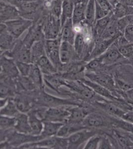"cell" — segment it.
Listing matches in <instances>:
<instances>
[{
    "instance_id": "44dd1931",
    "label": "cell",
    "mask_w": 133,
    "mask_h": 149,
    "mask_svg": "<svg viewBox=\"0 0 133 149\" xmlns=\"http://www.w3.org/2000/svg\"><path fill=\"white\" fill-rule=\"evenodd\" d=\"M74 53L76 54L73 45L66 41H62L60 48V56L61 63L62 64L69 63Z\"/></svg>"
},
{
    "instance_id": "f546056e",
    "label": "cell",
    "mask_w": 133,
    "mask_h": 149,
    "mask_svg": "<svg viewBox=\"0 0 133 149\" xmlns=\"http://www.w3.org/2000/svg\"><path fill=\"white\" fill-rule=\"evenodd\" d=\"M113 15L117 19H121L127 15L133 14V7L118 3L113 10Z\"/></svg>"
},
{
    "instance_id": "d590c367",
    "label": "cell",
    "mask_w": 133,
    "mask_h": 149,
    "mask_svg": "<svg viewBox=\"0 0 133 149\" xmlns=\"http://www.w3.org/2000/svg\"><path fill=\"white\" fill-rule=\"evenodd\" d=\"M1 128L6 129L15 127L17 123V118L15 117H10L5 115H1Z\"/></svg>"
},
{
    "instance_id": "b9f144b4",
    "label": "cell",
    "mask_w": 133,
    "mask_h": 149,
    "mask_svg": "<svg viewBox=\"0 0 133 149\" xmlns=\"http://www.w3.org/2000/svg\"><path fill=\"white\" fill-rule=\"evenodd\" d=\"M72 131V127L69 126L65 125L64 124L60 128L56 136H57L59 137H66L68 136H69Z\"/></svg>"
},
{
    "instance_id": "cb8c5ba5",
    "label": "cell",
    "mask_w": 133,
    "mask_h": 149,
    "mask_svg": "<svg viewBox=\"0 0 133 149\" xmlns=\"http://www.w3.org/2000/svg\"><path fill=\"white\" fill-rule=\"evenodd\" d=\"M43 129L42 131V136L51 137L56 135L60 128L64 124L62 122H52L48 121H43Z\"/></svg>"
},
{
    "instance_id": "74e56055",
    "label": "cell",
    "mask_w": 133,
    "mask_h": 149,
    "mask_svg": "<svg viewBox=\"0 0 133 149\" xmlns=\"http://www.w3.org/2000/svg\"><path fill=\"white\" fill-rule=\"evenodd\" d=\"M15 102L18 110L22 113H26L29 111H30L31 109V103L27 100L19 99L16 100Z\"/></svg>"
},
{
    "instance_id": "816d5d0a",
    "label": "cell",
    "mask_w": 133,
    "mask_h": 149,
    "mask_svg": "<svg viewBox=\"0 0 133 149\" xmlns=\"http://www.w3.org/2000/svg\"><path fill=\"white\" fill-rule=\"evenodd\" d=\"M119 2L128 6L133 7V0H120Z\"/></svg>"
},
{
    "instance_id": "1f68e13d",
    "label": "cell",
    "mask_w": 133,
    "mask_h": 149,
    "mask_svg": "<svg viewBox=\"0 0 133 149\" xmlns=\"http://www.w3.org/2000/svg\"><path fill=\"white\" fill-rule=\"evenodd\" d=\"M85 16L86 22L93 26H94L95 22V0H88Z\"/></svg>"
},
{
    "instance_id": "d4e9b609",
    "label": "cell",
    "mask_w": 133,
    "mask_h": 149,
    "mask_svg": "<svg viewBox=\"0 0 133 149\" xmlns=\"http://www.w3.org/2000/svg\"><path fill=\"white\" fill-rule=\"evenodd\" d=\"M75 4L72 0H63L62 10L60 17L62 27L68 19H72Z\"/></svg>"
},
{
    "instance_id": "f6af8a7d",
    "label": "cell",
    "mask_w": 133,
    "mask_h": 149,
    "mask_svg": "<svg viewBox=\"0 0 133 149\" xmlns=\"http://www.w3.org/2000/svg\"><path fill=\"white\" fill-rule=\"evenodd\" d=\"M103 65L101 63V61L98 59V58H95L93 59L91 61H90L88 64L86 65V68L89 70H96L99 69V67H100Z\"/></svg>"
},
{
    "instance_id": "bcb514c9",
    "label": "cell",
    "mask_w": 133,
    "mask_h": 149,
    "mask_svg": "<svg viewBox=\"0 0 133 149\" xmlns=\"http://www.w3.org/2000/svg\"><path fill=\"white\" fill-rule=\"evenodd\" d=\"M129 26L126 17H124L121 18V19H118L117 20V26L118 29L119 31L122 34H123V33L125 31L127 26Z\"/></svg>"
},
{
    "instance_id": "d6986e66",
    "label": "cell",
    "mask_w": 133,
    "mask_h": 149,
    "mask_svg": "<svg viewBox=\"0 0 133 149\" xmlns=\"http://www.w3.org/2000/svg\"><path fill=\"white\" fill-rule=\"evenodd\" d=\"M88 2V1L75 4L72 18L74 26L81 24L86 19V10Z\"/></svg>"
},
{
    "instance_id": "f1b7e54d",
    "label": "cell",
    "mask_w": 133,
    "mask_h": 149,
    "mask_svg": "<svg viewBox=\"0 0 133 149\" xmlns=\"http://www.w3.org/2000/svg\"><path fill=\"white\" fill-rule=\"evenodd\" d=\"M43 100L47 104L52 105L53 107L62 105H78L77 104L73 103L70 100L56 97L47 93H45L43 95Z\"/></svg>"
},
{
    "instance_id": "9a60e30c",
    "label": "cell",
    "mask_w": 133,
    "mask_h": 149,
    "mask_svg": "<svg viewBox=\"0 0 133 149\" xmlns=\"http://www.w3.org/2000/svg\"><path fill=\"white\" fill-rule=\"evenodd\" d=\"M114 102L106 101L104 102H98L97 104L103 110H104L110 115L118 117L119 118H121L127 110H124L121 107L115 104Z\"/></svg>"
},
{
    "instance_id": "4316f807",
    "label": "cell",
    "mask_w": 133,
    "mask_h": 149,
    "mask_svg": "<svg viewBox=\"0 0 133 149\" xmlns=\"http://www.w3.org/2000/svg\"><path fill=\"white\" fill-rule=\"evenodd\" d=\"M31 52L32 63H36L39 58L46 54L44 40L34 43L31 47Z\"/></svg>"
},
{
    "instance_id": "4dcf8cb0",
    "label": "cell",
    "mask_w": 133,
    "mask_h": 149,
    "mask_svg": "<svg viewBox=\"0 0 133 149\" xmlns=\"http://www.w3.org/2000/svg\"><path fill=\"white\" fill-rule=\"evenodd\" d=\"M88 44L86 39L82 33L79 32L76 33V37L74 43V48L76 55L80 56L83 54L86 44Z\"/></svg>"
},
{
    "instance_id": "30bf717a",
    "label": "cell",
    "mask_w": 133,
    "mask_h": 149,
    "mask_svg": "<svg viewBox=\"0 0 133 149\" xmlns=\"http://www.w3.org/2000/svg\"><path fill=\"white\" fill-rule=\"evenodd\" d=\"M115 43L122 55L126 59L133 62V44L129 42L123 35L120 36Z\"/></svg>"
},
{
    "instance_id": "f907efd6",
    "label": "cell",
    "mask_w": 133,
    "mask_h": 149,
    "mask_svg": "<svg viewBox=\"0 0 133 149\" xmlns=\"http://www.w3.org/2000/svg\"><path fill=\"white\" fill-rule=\"evenodd\" d=\"M8 93V88L3 85V84H1V97L3 98V96L6 95Z\"/></svg>"
},
{
    "instance_id": "9c48e42d",
    "label": "cell",
    "mask_w": 133,
    "mask_h": 149,
    "mask_svg": "<svg viewBox=\"0 0 133 149\" xmlns=\"http://www.w3.org/2000/svg\"><path fill=\"white\" fill-rule=\"evenodd\" d=\"M1 23L18 19L20 17L19 9L12 4L1 1Z\"/></svg>"
},
{
    "instance_id": "f35d334b",
    "label": "cell",
    "mask_w": 133,
    "mask_h": 149,
    "mask_svg": "<svg viewBox=\"0 0 133 149\" xmlns=\"http://www.w3.org/2000/svg\"><path fill=\"white\" fill-rule=\"evenodd\" d=\"M101 140V138L98 136H93L88 140L86 145L84 147V149H96L100 146V143Z\"/></svg>"
},
{
    "instance_id": "f5cc1de1",
    "label": "cell",
    "mask_w": 133,
    "mask_h": 149,
    "mask_svg": "<svg viewBox=\"0 0 133 149\" xmlns=\"http://www.w3.org/2000/svg\"><path fill=\"white\" fill-rule=\"evenodd\" d=\"M127 20L129 25L130 24H133V14L130 15H127L125 17Z\"/></svg>"
},
{
    "instance_id": "6da1fadb",
    "label": "cell",
    "mask_w": 133,
    "mask_h": 149,
    "mask_svg": "<svg viewBox=\"0 0 133 149\" xmlns=\"http://www.w3.org/2000/svg\"><path fill=\"white\" fill-rule=\"evenodd\" d=\"M36 22L42 26L45 39H56L61 36L62 25L60 19L50 14L44 8L42 15Z\"/></svg>"
},
{
    "instance_id": "7dc6e473",
    "label": "cell",
    "mask_w": 133,
    "mask_h": 149,
    "mask_svg": "<svg viewBox=\"0 0 133 149\" xmlns=\"http://www.w3.org/2000/svg\"><path fill=\"white\" fill-rule=\"evenodd\" d=\"M121 119H122L123 120L129 122V123L133 124V109H129V110H127Z\"/></svg>"
},
{
    "instance_id": "603a6c76",
    "label": "cell",
    "mask_w": 133,
    "mask_h": 149,
    "mask_svg": "<svg viewBox=\"0 0 133 149\" xmlns=\"http://www.w3.org/2000/svg\"><path fill=\"white\" fill-rule=\"evenodd\" d=\"M15 117L17 118V123L15 127L17 130L24 134L31 133L28 115L22 113H19Z\"/></svg>"
},
{
    "instance_id": "7bdbcfd3",
    "label": "cell",
    "mask_w": 133,
    "mask_h": 149,
    "mask_svg": "<svg viewBox=\"0 0 133 149\" xmlns=\"http://www.w3.org/2000/svg\"><path fill=\"white\" fill-rule=\"evenodd\" d=\"M123 36L129 42L133 44V24L127 26L123 33Z\"/></svg>"
},
{
    "instance_id": "8992f818",
    "label": "cell",
    "mask_w": 133,
    "mask_h": 149,
    "mask_svg": "<svg viewBox=\"0 0 133 149\" xmlns=\"http://www.w3.org/2000/svg\"><path fill=\"white\" fill-rule=\"evenodd\" d=\"M98 58L104 65L116 64L126 60L120 53L115 42L106 50V52Z\"/></svg>"
},
{
    "instance_id": "7c38bea8",
    "label": "cell",
    "mask_w": 133,
    "mask_h": 149,
    "mask_svg": "<svg viewBox=\"0 0 133 149\" xmlns=\"http://www.w3.org/2000/svg\"><path fill=\"white\" fill-rule=\"evenodd\" d=\"M93 132L79 131L73 133L68 139L69 147H77L93 136ZM94 136V135H93Z\"/></svg>"
},
{
    "instance_id": "e575fe53",
    "label": "cell",
    "mask_w": 133,
    "mask_h": 149,
    "mask_svg": "<svg viewBox=\"0 0 133 149\" xmlns=\"http://www.w3.org/2000/svg\"><path fill=\"white\" fill-rule=\"evenodd\" d=\"M19 111L17 109L15 102L9 100L4 107L1 108V115H5L10 117H16Z\"/></svg>"
},
{
    "instance_id": "60d3db41",
    "label": "cell",
    "mask_w": 133,
    "mask_h": 149,
    "mask_svg": "<svg viewBox=\"0 0 133 149\" xmlns=\"http://www.w3.org/2000/svg\"><path fill=\"white\" fill-rule=\"evenodd\" d=\"M110 12L103 9L95 1V22L96 20L105 17Z\"/></svg>"
},
{
    "instance_id": "6f0895ef",
    "label": "cell",
    "mask_w": 133,
    "mask_h": 149,
    "mask_svg": "<svg viewBox=\"0 0 133 149\" xmlns=\"http://www.w3.org/2000/svg\"><path fill=\"white\" fill-rule=\"evenodd\" d=\"M132 107H133V103H132Z\"/></svg>"
},
{
    "instance_id": "7402d4cb",
    "label": "cell",
    "mask_w": 133,
    "mask_h": 149,
    "mask_svg": "<svg viewBox=\"0 0 133 149\" xmlns=\"http://www.w3.org/2000/svg\"><path fill=\"white\" fill-rule=\"evenodd\" d=\"M28 117L31 130V134L34 136L40 135L43 129V122L38 117L34 112L29 113Z\"/></svg>"
},
{
    "instance_id": "277c9868",
    "label": "cell",
    "mask_w": 133,
    "mask_h": 149,
    "mask_svg": "<svg viewBox=\"0 0 133 149\" xmlns=\"http://www.w3.org/2000/svg\"><path fill=\"white\" fill-rule=\"evenodd\" d=\"M27 31V34L22 41L25 46L29 49L36 42L45 40L42 26L38 22H33Z\"/></svg>"
},
{
    "instance_id": "d6a6232c",
    "label": "cell",
    "mask_w": 133,
    "mask_h": 149,
    "mask_svg": "<svg viewBox=\"0 0 133 149\" xmlns=\"http://www.w3.org/2000/svg\"><path fill=\"white\" fill-rule=\"evenodd\" d=\"M114 135L120 146L123 149H131L133 148V141L130 136H127L118 131H114Z\"/></svg>"
},
{
    "instance_id": "83f0119b",
    "label": "cell",
    "mask_w": 133,
    "mask_h": 149,
    "mask_svg": "<svg viewBox=\"0 0 133 149\" xmlns=\"http://www.w3.org/2000/svg\"><path fill=\"white\" fill-rule=\"evenodd\" d=\"M70 115L68 118L70 121L79 123L84 120L88 116V112L84 109L81 107H74L69 110Z\"/></svg>"
},
{
    "instance_id": "836d02e7",
    "label": "cell",
    "mask_w": 133,
    "mask_h": 149,
    "mask_svg": "<svg viewBox=\"0 0 133 149\" xmlns=\"http://www.w3.org/2000/svg\"><path fill=\"white\" fill-rule=\"evenodd\" d=\"M42 73L40 69L36 64H32L31 71L29 74V78L34 84L38 86H42L43 85Z\"/></svg>"
},
{
    "instance_id": "ba28073f",
    "label": "cell",
    "mask_w": 133,
    "mask_h": 149,
    "mask_svg": "<svg viewBox=\"0 0 133 149\" xmlns=\"http://www.w3.org/2000/svg\"><path fill=\"white\" fill-rule=\"evenodd\" d=\"M83 83L91 88L95 92V93L101 95V97H104V98L107 99L111 102L123 103V101L122 100L117 97L115 96V95L112 93L111 91H110L109 90L103 87L101 85H99L89 80H87L84 79L83 80Z\"/></svg>"
},
{
    "instance_id": "7a4b0ae2",
    "label": "cell",
    "mask_w": 133,
    "mask_h": 149,
    "mask_svg": "<svg viewBox=\"0 0 133 149\" xmlns=\"http://www.w3.org/2000/svg\"><path fill=\"white\" fill-rule=\"evenodd\" d=\"M9 32L15 39H17L25 31L32 26L33 22L32 20L20 17L14 20L4 23Z\"/></svg>"
},
{
    "instance_id": "5bb4252c",
    "label": "cell",
    "mask_w": 133,
    "mask_h": 149,
    "mask_svg": "<svg viewBox=\"0 0 133 149\" xmlns=\"http://www.w3.org/2000/svg\"><path fill=\"white\" fill-rule=\"evenodd\" d=\"M61 38L62 41H66L74 45L76 37L72 19H68L62 27Z\"/></svg>"
},
{
    "instance_id": "c3c4849f",
    "label": "cell",
    "mask_w": 133,
    "mask_h": 149,
    "mask_svg": "<svg viewBox=\"0 0 133 149\" xmlns=\"http://www.w3.org/2000/svg\"><path fill=\"white\" fill-rule=\"evenodd\" d=\"M113 146L109 142V141L106 139H101L100 143L99 149H113Z\"/></svg>"
},
{
    "instance_id": "11a10c76",
    "label": "cell",
    "mask_w": 133,
    "mask_h": 149,
    "mask_svg": "<svg viewBox=\"0 0 133 149\" xmlns=\"http://www.w3.org/2000/svg\"><path fill=\"white\" fill-rule=\"evenodd\" d=\"M13 1V0H1V1L9 3H11Z\"/></svg>"
},
{
    "instance_id": "52a82bcc",
    "label": "cell",
    "mask_w": 133,
    "mask_h": 149,
    "mask_svg": "<svg viewBox=\"0 0 133 149\" xmlns=\"http://www.w3.org/2000/svg\"><path fill=\"white\" fill-rule=\"evenodd\" d=\"M70 115L69 110H66L57 107H52L44 112V121L63 122L68 119Z\"/></svg>"
},
{
    "instance_id": "e0dca14e",
    "label": "cell",
    "mask_w": 133,
    "mask_h": 149,
    "mask_svg": "<svg viewBox=\"0 0 133 149\" xmlns=\"http://www.w3.org/2000/svg\"><path fill=\"white\" fill-rule=\"evenodd\" d=\"M63 0H44L43 6L45 10L55 17L60 19Z\"/></svg>"
},
{
    "instance_id": "ab89813d",
    "label": "cell",
    "mask_w": 133,
    "mask_h": 149,
    "mask_svg": "<svg viewBox=\"0 0 133 149\" xmlns=\"http://www.w3.org/2000/svg\"><path fill=\"white\" fill-rule=\"evenodd\" d=\"M45 80L46 82L54 88H58L62 85H67V84L55 77L52 76L51 74H45Z\"/></svg>"
},
{
    "instance_id": "ffe728a7",
    "label": "cell",
    "mask_w": 133,
    "mask_h": 149,
    "mask_svg": "<svg viewBox=\"0 0 133 149\" xmlns=\"http://www.w3.org/2000/svg\"><path fill=\"white\" fill-rule=\"evenodd\" d=\"M35 64L37 65L41 72L44 74H53L57 72L55 67L48 57L46 54L39 58Z\"/></svg>"
},
{
    "instance_id": "9f6ffc18",
    "label": "cell",
    "mask_w": 133,
    "mask_h": 149,
    "mask_svg": "<svg viewBox=\"0 0 133 149\" xmlns=\"http://www.w3.org/2000/svg\"><path fill=\"white\" fill-rule=\"evenodd\" d=\"M131 137V138L132 140L133 141V136H130Z\"/></svg>"
},
{
    "instance_id": "681fc988",
    "label": "cell",
    "mask_w": 133,
    "mask_h": 149,
    "mask_svg": "<svg viewBox=\"0 0 133 149\" xmlns=\"http://www.w3.org/2000/svg\"><path fill=\"white\" fill-rule=\"evenodd\" d=\"M125 97H126L128 102L131 104L133 103V88H130L129 90H127L126 92L124 93Z\"/></svg>"
},
{
    "instance_id": "4fadbf2b",
    "label": "cell",
    "mask_w": 133,
    "mask_h": 149,
    "mask_svg": "<svg viewBox=\"0 0 133 149\" xmlns=\"http://www.w3.org/2000/svg\"><path fill=\"white\" fill-rule=\"evenodd\" d=\"M117 20L118 19L115 17L113 13V15L112 16L109 24H108V26L105 29L104 32H103L100 38H98L97 40L112 39L113 38L119 37L122 36L123 34L120 32L118 29Z\"/></svg>"
},
{
    "instance_id": "db71d44e",
    "label": "cell",
    "mask_w": 133,
    "mask_h": 149,
    "mask_svg": "<svg viewBox=\"0 0 133 149\" xmlns=\"http://www.w3.org/2000/svg\"><path fill=\"white\" fill-rule=\"evenodd\" d=\"M120 1V0H108V1L111 3L112 5L113 6V7L114 8L118 3H119Z\"/></svg>"
},
{
    "instance_id": "8fae6325",
    "label": "cell",
    "mask_w": 133,
    "mask_h": 149,
    "mask_svg": "<svg viewBox=\"0 0 133 149\" xmlns=\"http://www.w3.org/2000/svg\"><path fill=\"white\" fill-rule=\"evenodd\" d=\"M119 37H115L112 39H100L96 40L90 55L91 58L94 59L103 54Z\"/></svg>"
},
{
    "instance_id": "5b68a950",
    "label": "cell",
    "mask_w": 133,
    "mask_h": 149,
    "mask_svg": "<svg viewBox=\"0 0 133 149\" xmlns=\"http://www.w3.org/2000/svg\"><path fill=\"white\" fill-rule=\"evenodd\" d=\"M86 76L89 80L101 85L111 92H117L115 81L111 75L106 73H88Z\"/></svg>"
},
{
    "instance_id": "3957f363",
    "label": "cell",
    "mask_w": 133,
    "mask_h": 149,
    "mask_svg": "<svg viewBox=\"0 0 133 149\" xmlns=\"http://www.w3.org/2000/svg\"><path fill=\"white\" fill-rule=\"evenodd\" d=\"M62 40L61 36L54 39H45L44 40L46 54L55 67L61 63L60 56V48Z\"/></svg>"
},
{
    "instance_id": "484cf974",
    "label": "cell",
    "mask_w": 133,
    "mask_h": 149,
    "mask_svg": "<svg viewBox=\"0 0 133 149\" xmlns=\"http://www.w3.org/2000/svg\"><path fill=\"white\" fill-rule=\"evenodd\" d=\"M84 124L88 127H100L106 125V120L102 116L97 113H92L86 117L83 121Z\"/></svg>"
},
{
    "instance_id": "8d00e7d4",
    "label": "cell",
    "mask_w": 133,
    "mask_h": 149,
    "mask_svg": "<svg viewBox=\"0 0 133 149\" xmlns=\"http://www.w3.org/2000/svg\"><path fill=\"white\" fill-rule=\"evenodd\" d=\"M31 64L32 63H25L18 61H17L16 63L17 69H18L22 76L25 77L29 76L32 66Z\"/></svg>"
},
{
    "instance_id": "2e32d148",
    "label": "cell",
    "mask_w": 133,
    "mask_h": 149,
    "mask_svg": "<svg viewBox=\"0 0 133 149\" xmlns=\"http://www.w3.org/2000/svg\"><path fill=\"white\" fill-rule=\"evenodd\" d=\"M1 49H8L15 44V39L9 32L4 23H1Z\"/></svg>"
},
{
    "instance_id": "ee69618b",
    "label": "cell",
    "mask_w": 133,
    "mask_h": 149,
    "mask_svg": "<svg viewBox=\"0 0 133 149\" xmlns=\"http://www.w3.org/2000/svg\"><path fill=\"white\" fill-rule=\"evenodd\" d=\"M96 3L105 10L109 12H112L114 9L113 6L111 5L108 0H95Z\"/></svg>"
},
{
    "instance_id": "ac0fdd59",
    "label": "cell",
    "mask_w": 133,
    "mask_h": 149,
    "mask_svg": "<svg viewBox=\"0 0 133 149\" xmlns=\"http://www.w3.org/2000/svg\"><path fill=\"white\" fill-rule=\"evenodd\" d=\"M113 15V11L110 12L108 15L105 17L96 20L93 27V36L95 41L100 38L103 32L108 26Z\"/></svg>"
}]
</instances>
